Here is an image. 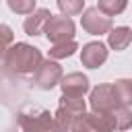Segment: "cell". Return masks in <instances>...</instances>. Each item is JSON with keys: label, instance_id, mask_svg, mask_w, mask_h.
I'll use <instances>...</instances> for the list:
<instances>
[{"label": "cell", "instance_id": "obj_10", "mask_svg": "<svg viewBox=\"0 0 132 132\" xmlns=\"http://www.w3.org/2000/svg\"><path fill=\"white\" fill-rule=\"evenodd\" d=\"M130 37H132V31L128 27H118L109 33V45L116 50H124L130 43Z\"/></svg>", "mask_w": 132, "mask_h": 132}, {"label": "cell", "instance_id": "obj_6", "mask_svg": "<svg viewBox=\"0 0 132 132\" xmlns=\"http://www.w3.org/2000/svg\"><path fill=\"white\" fill-rule=\"evenodd\" d=\"M37 85L43 87V89H50L56 85V80L60 78V66L54 64V62H45V64H39L37 66Z\"/></svg>", "mask_w": 132, "mask_h": 132}, {"label": "cell", "instance_id": "obj_8", "mask_svg": "<svg viewBox=\"0 0 132 132\" xmlns=\"http://www.w3.org/2000/svg\"><path fill=\"white\" fill-rule=\"evenodd\" d=\"M62 89H64V95L80 97V95L89 89V85H87V78H85V76H80V74H70V76L64 78Z\"/></svg>", "mask_w": 132, "mask_h": 132}, {"label": "cell", "instance_id": "obj_14", "mask_svg": "<svg viewBox=\"0 0 132 132\" xmlns=\"http://www.w3.org/2000/svg\"><path fill=\"white\" fill-rule=\"evenodd\" d=\"M8 4L14 12H31L35 0H8Z\"/></svg>", "mask_w": 132, "mask_h": 132}, {"label": "cell", "instance_id": "obj_3", "mask_svg": "<svg viewBox=\"0 0 132 132\" xmlns=\"http://www.w3.org/2000/svg\"><path fill=\"white\" fill-rule=\"evenodd\" d=\"M72 21H68L66 16H50L45 23V33L52 41H66V37L72 39Z\"/></svg>", "mask_w": 132, "mask_h": 132}, {"label": "cell", "instance_id": "obj_11", "mask_svg": "<svg viewBox=\"0 0 132 132\" xmlns=\"http://www.w3.org/2000/svg\"><path fill=\"white\" fill-rule=\"evenodd\" d=\"M113 95L120 105L132 103V80H118L113 85Z\"/></svg>", "mask_w": 132, "mask_h": 132}, {"label": "cell", "instance_id": "obj_16", "mask_svg": "<svg viewBox=\"0 0 132 132\" xmlns=\"http://www.w3.org/2000/svg\"><path fill=\"white\" fill-rule=\"evenodd\" d=\"M10 41H12V33H10V29L4 27V25H0V56L4 54V47H6V43H10Z\"/></svg>", "mask_w": 132, "mask_h": 132}, {"label": "cell", "instance_id": "obj_9", "mask_svg": "<svg viewBox=\"0 0 132 132\" xmlns=\"http://www.w3.org/2000/svg\"><path fill=\"white\" fill-rule=\"evenodd\" d=\"M50 16H52V14H50L47 10H37V12H33V14L25 21V31H27L29 35H37L39 29H41V25L47 23Z\"/></svg>", "mask_w": 132, "mask_h": 132}, {"label": "cell", "instance_id": "obj_12", "mask_svg": "<svg viewBox=\"0 0 132 132\" xmlns=\"http://www.w3.org/2000/svg\"><path fill=\"white\" fill-rule=\"evenodd\" d=\"M126 6V0H99V8L105 10L107 14H116V12H122Z\"/></svg>", "mask_w": 132, "mask_h": 132}, {"label": "cell", "instance_id": "obj_7", "mask_svg": "<svg viewBox=\"0 0 132 132\" xmlns=\"http://www.w3.org/2000/svg\"><path fill=\"white\" fill-rule=\"evenodd\" d=\"M105 58H107V50H105L103 43H89V45L82 50V62H85L89 68L99 66Z\"/></svg>", "mask_w": 132, "mask_h": 132}, {"label": "cell", "instance_id": "obj_5", "mask_svg": "<svg viewBox=\"0 0 132 132\" xmlns=\"http://www.w3.org/2000/svg\"><path fill=\"white\" fill-rule=\"evenodd\" d=\"M82 27L91 33H105L109 29V16H101L97 8H89L82 16Z\"/></svg>", "mask_w": 132, "mask_h": 132}, {"label": "cell", "instance_id": "obj_1", "mask_svg": "<svg viewBox=\"0 0 132 132\" xmlns=\"http://www.w3.org/2000/svg\"><path fill=\"white\" fill-rule=\"evenodd\" d=\"M39 64H41V54L27 43H16L6 54V66H10L16 72H31Z\"/></svg>", "mask_w": 132, "mask_h": 132}, {"label": "cell", "instance_id": "obj_17", "mask_svg": "<svg viewBox=\"0 0 132 132\" xmlns=\"http://www.w3.org/2000/svg\"><path fill=\"white\" fill-rule=\"evenodd\" d=\"M72 130L74 132H93V126H91L89 118H80V120H76V124L72 126Z\"/></svg>", "mask_w": 132, "mask_h": 132}, {"label": "cell", "instance_id": "obj_2", "mask_svg": "<svg viewBox=\"0 0 132 132\" xmlns=\"http://www.w3.org/2000/svg\"><path fill=\"white\" fill-rule=\"evenodd\" d=\"M85 111V103L82 99L78 97H70V95H64L62 103H60V109H58V118H56V124L62 132H66L70 128V122L76 118V116H82Z\"/></svg>", "mask_w": 132, "mask_h": 132}, {"label": "cell", "instance_id": "obj_4", "mask_svg": "<svg viewBox=\"0 0 132 132\" xmlns=\"http://www.w3.org/2000/svg\"><path fill=\"white\" fill-rule=\"evenodd\" d=\"M91 105H93V109H97V111H109V109L120 107V103H118V99H116V95H113V87L103 85V87L95 89L93 95H91Z\"/></svg>", "mask_w": 132, "mask_h": 132}, {"label": "cell", "instance_id": "obj_15", "mask_svg": "<svg viewBox=\"0 0 132 132\" xmlns=\"http://www.w3.org/2000/svg\"><path fill=\"white\" fill-rule=\"evenodd\" d=\"M74 47H76L74 41H68V45H66V41H64V45H56V47L52 50V56H58V58H60V56H70V54L74 52Z\"/></svg>", "mask_w": 132, "mask_h": 132}, {"label": "cell", "instance_id": "obj_13", "mask_svg": "<svg viewBox=\"0 0 132 132\" xmlns=\"http://www.w3.org/2000/svg\"><path fill=\"white\" fill-rule=\"evenodd\" d=\"M62 12L66 14H76L80 8H82V0H58Z\"/></svg>", "mask_w": 132, "mask_h": 132}]
</instances>
